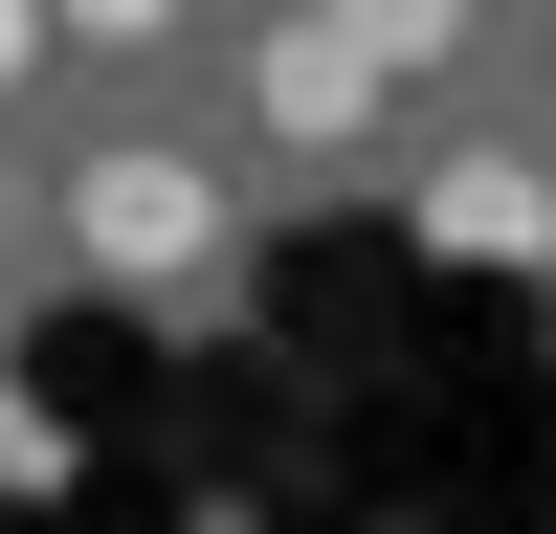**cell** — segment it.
<instances>
[{
    "label": "cell",
    "instance_id": "cell-4",
    "mask_svg": "<svg viewBox=\"0 0 556 534\" xmlns=\"http://www.w3.org/2000/svg\"><path fill=\"white\" fill-rule=\"evenodd\" d=\"M334 23H356V67L401 89V67H445V44H468V0H334Z\"/></svg>",
    "mask_w": 556,
    "mask_h": 534
},
{
    "label": "cell",
    "instance_id": "cell-5",
    "mask_svg": "<svg viewBox=\"0 0 556 534\" xmlns=\"http://www.w3.org/2000/svg\"><path fill=\"white\" fill-rule=\"evenodd\" d=\"M45 23H67V44H178L201 0H45Z\"/></svg>",
    "mask_w": 556,
    "mask_h": 534
},
{
    "label": "cell",
    "instance_id": "cell-3",
    "mask_svg": "<svg viewBox=\"0 0 556 534\" xmlns=\"http://www.w3.org/2000/svg\"><path fill=\"white\" fill-rule=\"evenodd\" d=\"M424 223H445L468 267H534V245H556V201H534V156H445V201H424Z\"/></svg>",
    "mask_w": 556,
    "mask_h": 534
},
{
    "label": "cell",
    "instance_id": "cell-6",
    "mask_svg": "<svg viewBox=\"0 0 556 534\" xmlns=\"http://www.w3.org/2000/svg\"><path fill=\"white\" fill-rule=\"evenodd\" d=\"M23 67H45V0H0V89H23Z\"/></svg>",
    "mask_w": 556,
    "mask_h": 534
},
{
    "label": "cell",
    "instance_id": "cell-1",
    "mask_svg": "<svg viewBox=\"0 0 556 534\" xmlns=\"http://www.w3.org/2000/svg\"><path fill=\"white\" fill-rule=\"evenodd\" d=\"M67 245L112 267V290H201V267H223V156H178V134H112V156L67 178Z\"/></svg>",
    "mask_w": 556,
    "mask_h": 534
},
{
    "label": "cell",
    "instance_id": "cell-2",
    "mask_svg": "<svg viewBox=\"0 0 556 534\" xmlns=\"http://www.w3.org/2000/svg\"><path fill=\"white\" fill-rule=\"evenodd\" d=\"M267 134H356V112H379V67H356V23H334V0H312V23H267Z\"/></svg>",
    "mask_w": 556,
    "mask_h": 534
}]
</instances>
